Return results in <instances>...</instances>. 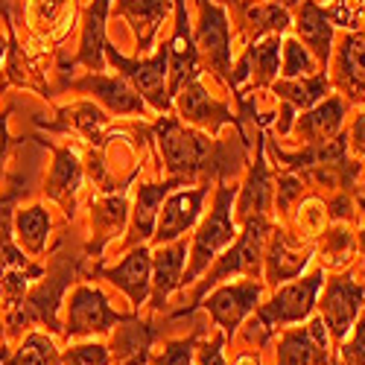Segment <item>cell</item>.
<instances>
[{"label":"cell","instance_id":"cell-1","mask_svg":"<svg viewBox=\"0 0 365 365\" xmlns=\"http://www.w3.org/2000/svg\"><path fill=\"white\" fill-rule=\"evenodd\" d=\"M155 135H158V143H161L164 164L173 173V178L187 181V178H193L202 170V158L207 152V143L196 132L181 129L175 120L167 117V120H161V123H158Z\"/></svg>","mask_w":365,"mask_h":365},{"label":"cell","instance_id":"cell-2","mask_svg":"<svg viewBox=\"0 0 365 365\" xmlns=\"http://www.w3.org/2000/svg\"><path fill=\"white\" fill-rule=\"evenodd\" d=\"M231 187H222L220 196H217V207H214V214L207 217V222L199 228L196 234V249H193V266L187 272V278L185 281H193L199 272L207 266V260L214 257L222 246H228V242L234 240V225H231Z\"/></svg>","mask_w":365,"mask_h":365},{"label":"cell","instance_id":"cell-3","mask_svg":"<svg viewBox=\"0 0 365 365\" xmlns=\"http://www.w3.org/2000/svg\"><path fill=\"white\" fill-rule=\"evenodd\" d=\"M123 322V316H117L100 289L79 287L71 298L68 310V336H85V333H106L111 324Z\"/></svg>","mask_w":365,"mask_h":365},{"label":"cell","instance_id":"cell-4","mask_svg":"<svg viewBox=\"0 0 365 365\" xmlns=\"http://www.w3.org/2000/svg\"><path fill=\"white\" fill-rule=\"evenodd\" d=\"M322 287V275H313V278H304L298 284H289L284 287L272 304L257 313L260 322L266 324V330H272L275 324H289V322H301L313 310V301H316V292Z\"/></svg>","mask_w":365,"mask_h":365},{"label":"cell","instance_id":"cell-5","mask_svg":"<svg viewBox=\"0 0 365 365\" xmlns=\"http://www.w3.org/2000/svg\"><path fill=\"white\" fill-rule=\"evenodd\" d=\"M263 231H266V222L260 220V214L252 217L249 225H246V234H242L237 246L225 255V260L207 275L202 292L210 289V284H220L222 278H228L231 272H240V275H255L257 266H260V242H263ZM202 292H199V295H202Z\"/></svg>","mask_w":365,"mask_h":365},{"label":"cell","instance_id":"cell-6","mask_svg":"<svg viewBox=\"0 0 365 365\" xmlns=\"http://www.w3.org/2000/svg\"><path fill=\"white\" fill-rule=\"evenodd\" d=\"M106 53H108L111 62H114L120 71H123V73H126V76L135 82V88H138L140 94L149 100V106H152V108L167 111V106H170V100H167V94H164V68H167V50H161V56L149 58V62H129V58L117 56L111 47H106Z\"/></svg>","mask_w":365,"mask_h":365},{"label":"cell","instance_id":"cell-7","mask_svg":"<svg viewBox=\"0 0 365 365\" xmlns=\"http://www.w3.org/2000/svg\"><path fill=\"white\" fill-rule=\"evenodd\" d=\"M167 62L173 68V94H178L196 76V47L187 29V6L185 0H175V36L167 44Z\"/></svg>","mask_w":365,"mask_h":365},{"label":"cell","instance_id":"cell-8","mask_svg":"<svg viewBox=\"0 0 365 365\" xmlns=\"http://www.w3.org/2000/svg\"><path fill=\"white\" fill-rule=\"evenodd\" d=\"M202 6V24H199V44L205 47L210 65L222 76L231 79V53H228V18L220 6L210 0H199Z\"/></svg>","mask_w":365,"mask_h":365},{"label":"cell","instance_id":"cell-9","mask_svg":"<svg viewBox=\"0 0 365 365\" xmlns=\"http://www.w3.org/2000/svg\"><path fill=\"white\" fill-rule=\"evenodd\" d=\"M327 362V336H324V322H313L307 330L287 333L278 365H324Z\"/></svg>","mask_w":365,"mask_h":365},{"label":"cell","instance_id":"cell-10","mask_svg":"<svg viewBox=\"0 0 365 365\" xmlns=\"http://www.w3.org/2000/svg\"><path fill=\"white\" fill-rule=\"evenodd\" d=\"M260 298V284H237V287H222L205 301V307L214 313V319L220 322V327H225L228 333H234V327L242 322L255 304Z\"/></svg>","mask_w":365,"mask_h":365},{"label":"cell","instance_id":"cell-11","mask_svg":"<svg viewBox=\"0 0 365 365\" xmlns=\"http://www.w3.org/2000/svg\"><path fill=\"white\" fill-rule=\"evenodd\" d=\"M205 193H207V187H199V190H190V193L185 190V193L170 196V202L164 205V214L158 220V234H155V240L161 242V246L164 242L178 240L196 222L199 210H202V202H205Z\"/></svg>","mask_w":365,"mask_h":365},{"label":"cell","instance_id":"cell-12","mask_svg":"<svg viewBox=\"0 0 365 365\" xmlns=\"http://www.w3.org/2000/svg\"><path fill=\"white\" fill-rule=\"evenodd\" d=\"M359 301H362V289L351 284V278H339L327 287L324 295V319L333 330V336H345L356 310H359Z\"/></svg>","mask_w":365,"mask_h":365},{"label":"cell","instance_id":"cell-13","mask_svg":"<svg viewBox=\"0 0 365 365\" xmlns=\"http://www.w3.org/2000/svg\"><path fill=\"white\" fill-rule=\"evenodd\" d=\"M41 269L26 263V257L12 246V240L6 234V217L0 220V284H4L6 295L12 301H18V295L24 292L29 278H38Z\"/></svg>","mask_w":365,"mask_h":365},{"label":"cell","instance_id":"cell-14","mask_svg":"<svg viewBox=\"0 0 365 365\" xmlns=\"http://www.w3.org/2000/svg\"><path fill=\"white\" fill-rule=\"evenodd\" d=\"M149 269H152V260H149V252L146 249H135L123 263L117 269L106 272V278L123 289L135 304H143L146 295H149Z\"/></svg>","mask_w":365,"mask_h":365},{"label":"cell","instance_id":"cell-15","mask_svg":"<svg viewBox=\"0 0 365 365\" xmlns=\"http://www.w3.org/2000/svg\"><path fill=\"white\" fill-rule=\"evenodd\" d=\"M278 38H266L255 47H249L246 58L240 62V71L231 76V85H242L249 76H255V85H266L272 82V76H275L281 71V58H278Z\"/></svg>","mask_w":365,"mask_h":365},{"label":"cell","instance_id":"cell-16","mask_svg":"<svg viewBox=\"0 0 365 365\" xmlns=\"http://www.w3.org/2000/svg\"><path fill=\"white\" fill-rule=\"evenodd\" d=\"M295 26H298V36L307 41V47H313V53L327 62L330 56V38H333V26H330V15L313 4V0H304L301 9H298V18H295Z\"/></svg>","mask_w":365,"mask_h":365},{"label":"cell","instance_id":"cell-17","mask_svg":"<svg viewBox=\"0 0 365 365\" xmlns=\"http://www.w3.org/2000/svg\"><path fill=\"white\" fill-rule=\"evenodd\" d=\"M167 9H170V0H120V12L132 21L140 50H149Z\"/></svg>","mask_w":365,"mask_h":365},{"label":"cell","instance_id":"cell-18","mask_svg":"<svg viewBox=\"0 0 365 365\" xmlns=\"http://www.w3.org/2000/svg\"><path fill=\"white\" fill-rule=\"evenodd\" d=\"M181 114H185V120H190V123H199V126H210V132H217L220 123H228V120H234L220 103H214L205 88L193 79L187 82V88H181Z\"/></svg>","mask_w":365,"mask_h":365},{"label":"cell","instance_id":"cell-19","mask_svg":"<svg viewBox=\"0 0 365 365\" xmlns=\"http://www.w3.org/2000/svg\"><path fill=\"white\" fill-rule=\"evenodd\" d=\"M82 185V167H79V158L76 152L71 149H56V164H53V173L47 178V196L53 202H62L65 207H71L73 202V193L79 190Z\"/></svg>","mask_w":365,"mask_h":365},{"label":"cell","instance_id":"cell-20","mask_svg":"<svg viewBox=\"0 0 365 365\" xmlns=\"http://www.w3.org/2000/svg\"><path fill=\"white\" fill-rule=\"evenodd\" d=\"M339 79L356 100L365 97V33H354L342 41Z\"/></svg>","mask_w":365,"mask_h":365},{"label":"cell","instance_id":"cell-21","mask_svg":"<svg viewBox=\"0 0 365 365\" xmlns=\"http://www.w3.org/2000/svg\"><path fill=\"white\" fill-rule=\"evenodd\" d=\"M185 255H187V246H185V240L181 237L173 242V246H164L155 255V307H164L167 295L181 284L178 275H181Z\"/></svg>","mask_w":365,"mask_h":365},{"label":"cell","instance_id":"cell-22","mask_svg":"<svg viewBox=\"0 0 365 365\" xmlns=\"http://www.w3.org/2000/svg\"><path fill=\"white\" fill-rule=\"evenodd\" d=\"M76 88L82 91H94V94L117 114H138L143 111V103L129 91L126 82H120V79H103V76H91V79H82L76 82Z\"/></svg>","mask_w":365,"mask_h":365},{"label":"cell","instance_id":"cell-23","mask_svg":"<svg viewBox=\"0 0 365 365\" xmlns=\"http://www.w3.org/2000/svg\"><path fill=\"white\" fill-rule=\"evenodd\" d=\"M342 123V103L339 100H327L319 108H313L310 114H304L298 120L301 135H307L313 143H327V138L336 135Z\"/></svg>","mask_w":365,"mask_h":365},{"label":"cell","instance_id":"cell-24","mask_svg":"<svg viewBox=\"0 0 365 365\" xmlns=\"http://www.w3.org/2000/svg\"><path fill=\"white\" fill-rule=\"evenodd\" d=\"M111 0H94V6L88 9L85 21V38H82V53L79 58L88 68H100V53L106 47V12Z\"/></svg>","mask_w":365,"mask_h":365},{"label":"cell","instance_id":"cell-25","mask_svg":"<svg viewBox=\"0 0 365 365\" xmlns=\"http://www.w3.org/2000/svg\"><path fill=\"white\" fill-rule=\"evenodd\" d=\"M47 234H50V217H47V210L41 205L18 210V217H15V237H18V242L26 252L38 255L44 249V242H47Z\"/></svg>","mask_w":365,"mask_h":365},{"label":"cell","instance_id":"cell-26","mask_svg":"<svg viewBox=\"0 0 365 365\" xmlns=\"http://www.w3.org/2000/svg\"><path fill=\"white\" fill-rule=\"evenodd\" d=\"M68 12L73 15V0H29V24L41 33H65L68 29Z\"/></svg>","mask_w":365,"mask_h":365},{"label":"cell","instance_id":"cell-27","mask_svg":"<svg viewBox=\"0 0 365 365\" xmlns=\"http://www.w3.org/2000/svg\"><path fill=\"white\" fill-rule=\"evenodd\" d=\"M178 185V178L173 181H164V185H146L138 190V205H135V234L143 240L152 234V225H155V217H158V205L161 199Z\"/></svg>","mask_w":365,"mask_h":365},{"label":"cell","instance_id":"cell-28","mask_svg":"<svg viewBox=\"0 0 365 365\" xmlns=\"http://www.w3.org/2000/svg\"><path fill=\"white\" fill-rule=\"evenodd\" d=\"M269 281H287V278H295L298 272L307 266V252H289V246L275 237V242H272V249H269Z\"/></svg>","mask_w":365,"mask_h":365},{"label":"cell","instance_id":"cell-29","mask_svg":"<svg viewBox=\"0 0 365 365\" xmlns=\"http://www.w3.org/2000/svg\"><path fill=\"white\" fill-rule=\"evenodd\" d=\"M327 91L324 76H310L307 82L304 79H287L278 85V94L292 106V108H310L313 103H319Z\"/></svg>","mask_w":365,"mask_h":365},{"label":"cell","instance_id":"cell-30","mask_svg":"<svg viewBox=\"0 0 365 365\" xmlns=\"http://www.w3.org/2000/svg\"><path fill=\"white\" fill-rule=\"evenodd\" d=\"M56 348L50 339L38 336V333H33V336H26V342L21 345V351L15 354V359L9 365H56Z\"/></svg>","mask_w":365,"mask_h":365},{"label":"cell","instance_id":"cell-31","mask_svg":"<svg viewBox=\"0 0 365 365\" xmlns=\"http://www.w3.org/2000/svg\"><path fill=\"white\" fill-rule=\"evenodd\" d=\"M62 114L71 120V123H73L82 135H88L91 140H100V132H103V126H106V114H103L100 108H94L91 103H79V106L65 108Z\"/></svg>","mask_w":365,"mask_h":365},{"label":"cell","instance_id":"cell-32","mask_svg":"<svg viewBox=\"0 0 365 365\" xmlns=\"http://www.w3.org/2000/svg\"><path fill=\"white\" fill-rule=\"evenodd\" d=\"M284 76L287 79H310L316 76V65L295 38H287L284 44Z\"/></svg>","mask_w":365,"mask_h":365},{"label":"cell","instance_id":"cell-33","mask_svg":"<svg viewBox=\"0 0 365 365\" xmlns=\"http://www.w3.org/2000/svg\"><path fill=\"white\" fill-rule=\"evenodd\" d=\"M246 24L257 33V38L263 36V33H284L287 29V24H289V15H287V9L284 6H257V9H249V18H246Z\"/></svg>","mask_w":365,"mask_h":365},{"label":"cell","instance_id":"cell-34","mask_svg":"<svg viewBox=\"0 0 365 365\" xmlns=\"http://www.w3.org/2000/svg\"><path fill=\"white\" fill-rule=\"evenodd\" d=\"M266 193H269V181H266V167L257 161L252 178H249V190L242 196V214H263L266 207Z\"/></svg>","mask_w":365,"mask_h":365},{"label":"cell","instance_id":"cell-35","mask_svg":"<svg viewBox=\"0 0 365 365\" xmlns=\"http://www.w3.org/2000/svg\"><path fill=\"white\" fill-rule=\"evenodd\" d=\"M123 220H126V199L123 196H111L94 207V222L103 225L108 234L123 225Z\"/></svg>","mask_w":365,"mask_h":365},{"label":"cell","instance_id":"cell-36","mask_svg":"<svg viewBox=\"0 0 365 365\" xmlns=\"http://www.w3.org/2000/svg\"><path fill=\"white\" fill-rule=\"evenodd\" d=\"M327 15L339 26H362L365 24V0H336V6Z\"/></svg>","mask_w":365,"mask_h":365},{"label":"cell","instance_id":"cell-37","mask_svg":"<svg viewBox=\"0 0 365 365\" xmlns=\"http://www.w3.org/2000/svg\"><path fill=\"white\" fill-rule=\"evenodd\" d=\"M324 255L330 257L333 266L345 263L348 255H351V234H348V231H330V234H327V242H324ZM327 257H324V260H327Z\"/></svg>","mask_w":365,"mask_h":365},{"label":"cell","instance_id":"cell-38","mask_svg":"<svg viewBox=\"0 0 365 365\" xmlns=\"http://www.w3.org/2000/svg\"><path fill=\"white\" fill-rule=\"evenodd\" d=\"M68 365H108V354L103 345H79L68 351Z\"/></svg>","mask_w":365,"mask_h":365},{"label":"cell","instance_id":"cell-39","mask_svg":"<svg viewBox=\"0 0 365 365\" xmlns=\"http://www.w3.org/2000/svg\"><path fill=\"white\" fill-rule=\"evenodd\" d=\"M342 356L348 365H365V319L356 324V336L345 345Z\"/></svg>","mask_w":365,"mask_h":365},{"label":"cell","instance_id":"cell-40","mask_svg":"<svg viewBox=\"0 0 365 365\" xmlns=\"http://www.w3.org/2000/svg\"><path fill=\"white\" fill-rule=\"evenodd\" d=\"M190 348H193V342H178L164 356H158L155 365H190Z\"/></svg>","mask_w":365,"mask_h":365},{"label":"cell","instance_id":"cell-41","mask_svg":"<svg viewBox=\"0 0 365 365\" xmlns=\"http://www.w3.org/2000/svg\"><path fill=\"white\" fill-rule=\"evenodd\" d=\"M220 345L222 342H214V345H205L202 348V365H225L222 362V354H220Z\"/></svg>","mask_w":365,"mask_h":365},{"label":"cell","instance_id":"cell-42","mask_svg":"<svg viewBox=\"0 0 365 365\" xmlns=\"http://www.w3.org/2000/svg\"><path fill=\"white\" fill-rule=\"evenodd\" d=\"M298 190H301V187H298V181H295V178H284V193H281L278 205H281V207H287V205H289V199H292V196H298Z\"/></svg>","mask_w":365,"mask_h":365},{"label":"cell","instance_id":"cell-43","mask_svg":"<svg viewBox=\"0 0 365 365\" xmlns=\"http://www.w3.org/2000/svg\"><path fill=\"white\" fill-rule=\"evenodd\" d=\"M6 143H9V135H6V117H0V164H4V155H6Z\"/></svg>","mask_w":365,"mask_h":365},{"label":"cell","instance_id":"cell-44","mask_svg":"<svg viewBox=\"0 0 365 365\" xmlns=\"http://www.w3.org/2000/svg\"><path fill=\"white\" fill-rule=\"evenodd\" d=\"M354 140H356L359 149H365V114L359 117V123L354 126Z\"/></svg>","mask_w":365,"mask_h":365},{"label":"cell","instance_id":"cell-45","mask_svg":"<svg viewBox=\"0 0 365 365\" xmlns=\"http://www.w3.org/2000/svg\"><path fill=\"white\" fill-rule=\"evenodd\" d=\"M281 4H284V9H287V6H295V4H301V0H281Z\"/></svg>","mask_w":365,"mask_h":365},{"label":"cell","instance_id":"cell-46","mask_svg":"<svg viewBox=\"0 0 365 365\" xmlns=\"http://www.w3.org/2000/svg\"><path fill=\"white\" fill-rule=\"evenodd\" d=\"M132 365H143V354H140V356H138V359H135Z\"/></svg>","mask_w":365,"mask_h":365},{"label":"cell","instance_id":"cell-47","mask_svg":"<svg viewBox=\"0 0 365 365\" xmlns=\"http://www.w3.org/2000/svg\"><path fill=\"white\" fill-rule=\"evenodd\" d=\"M362 240H365V237H362Z\"/></svg>","mask_w":365,"mask_h":365}]
</instances>
